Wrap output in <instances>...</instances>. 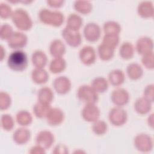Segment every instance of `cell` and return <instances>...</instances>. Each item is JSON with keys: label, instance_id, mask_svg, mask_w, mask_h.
<instances>
[{"label": "cell", "instance_id": "obj_36", "mask_svg": "<svg viewBox=\"0 0 154 154\" xmlns=\"http://www.w3.org/2000/svg\"><path fill=\"white\" fill-rule=\"evenodd\" d=\"M93 132L97 135H102L105 134L108 129V125L103 120H97L95 121L91 127Z\"/></svg>", "mask_w": 154, "mask_h": 154}, {"label": "cell", "instance_id": "obj_47", "mask_svg": "<svg viewBox=\"0 0 154 154\" xmlns=\"http://www.w3.org/2000/svg\"><path fill=\"white\" fill-rule=\"evenodd\" d=\"M0 48H1V61H2L4 56L5 55V51L4 50V47L2 45L0 46Z\"/></svg>", "mask_w": 154, "mask_h": 154}, {"label": "cell", "instance_id": "obj_20", "mask_svg": "<svg viewBox=\"0 0 154 154\" xmlns=\"http://www.w3.org/2000/svg\"><path fill=\"white\" fill-rule=\"evenodd\" d=\"M37 99L38 102L40 103L50 105L54 99L52 90L48 87H43L40 88L37 93Z\"/></svg>", "mask_w": 154, "mask_h": 154}, {"label": "cell", "instance_id": "obj_24", "mask_svg": "<svg viewBox=\"0 0 154 154\" xmlns=\"http://www.w3.org/2000/svg\"><path fill=\"white\" fill-rule=\"evenodd\" d=\"M126 73L130 79L132 80H137L143 76V70L138 64L133 63L127 66Z\"/></svg>", "mask_w": 154, "mask_h": 154}, {"label": "cell", "instance_id": "obj_6", "mask_svg": "<svg viewBox=\"0 0 154 154\" xmlns=\"http://www.w3.org/2000/svg\"><path fill=\"white\" fill-rule=\"evenodd\" d=\"M134 146L140 152H150L153 148L152 138L148 134H138L134 138Z\"/></svg>", "mask_w": 154, "mask_h": 154}, {"label": "cell", "instance_id": "obj_43", "mask_svg": "<svg viewBox=\"0 0 154 154\" xmlns=\"http://www.w3.org/2000/svg\"><path fill=\"white\" fill-rule=\"evenodd\" d=\"M52 153H69V150H68V147L63 144H59L57 146H56L54 149V150L52 151Z\"/></svg>", "mask_w": 154, "mask_h": 154}, {"label": "cell", "instance_id": "obj_8", "mask_svg": "<svg viewBox=\"0 0 154 154\" xmlns=\"http://www.w3.org/2000/svg\"><path fill=\"white\" fill-rule=\"evenodd\" d=\"M83 32L84 35L87 41L90 42H95L100 37L101 29L97 23L90 22L85 26Z\"/></svg>", "mask_w": 154, "mask_h": 154}, {"label": "cell", "instance_id": "obj_15", "mask_svg": "<svg viewBox=\"0 0 154 154\" xmlns=\"http://www.w3.org/2000/svg\"><path fill=\"white\" fill-rule=\"evenodd\" d=\"M153 42L148 37H142L138 38L136 43V50L137 52L142 55L153 52Z\"/></svg>", "mask_w": 154, "mask_h": 154}, {"label": "cell", "instance_id": "obj_4", "mask_svg": "<svg viewBox=\"0 0 154 154\" xmlns=\"http://www.w3.org/2000/svg\"><path fill=\"white\" fill-rule=\"evenodd\" d=\"M77 97L80 101L85 104H95L97 102L98 93L91 85H81L77 91Z\"/></svg>", "mask_w": 154, "mask_h": 154}, {"label": "cell", "instance_id": "obj_41", "mask_svg": "<svg viewBox=\"0 0 154 154\" xmlns=\"http://www.w3.org/2000/svg\"><path fill=\"white\" fill-rule=\"evenodd\" d=\"M13 14L11 7L7 4L1 3L0 5V16L2 19H7L11 17Z\"/></svg>", "mask_w": 154, "mask_h": 154}, {"label": "cell", "instance_id": "obj_18", "mask_svg": "<svg viewBox=\"0 0 154 154\" xmlns=\"http://www.w3.org/2000/svg\"><path fill=\"white\" fill-rule=\"evenodd\" d=\"M31 132L25 128H20L16 130L13 133V138L14 141L20 145L27 143L30 139Z\"/></svg>", "mask_w": 154, "mask_h": 154}, {"label": "cell", "instance_id": "obj_14", "mask_svg": "<svg viewBox=\"0 0 154 154\" xmlns=\"http://www.w3.org/2000/svg\"><path fill=\"white\" fill-rule=\"evenodd\" d=\"M52 84L55 91L60 94H67L71 89L70 81L64 76L56 78Z\"/></svg>", "mask_w": 154, "mask_h": 154}, {"label": "cell", "instance_id": "obj_19", "mask_svg": "<svg viewBox=\"0 0 154 154\" xmlns=\"http://www.w3.org/2000/svg\"><path fill=\"white\" fill-rule=\"evenodd\" d=\"M49 52L54 58L62 57L66 52V46L61 40H54L50 44Z\"/></svg>", "mask_w": 154, "mask_h": 154}, {"label": "cell", "instance_id": "obj_29", "mask_svg": "<svg viewBox=\"0 0 154 154\" xmlns=\"http://www.w3.org/2000/svg\"><path fill=\"white\" fill-rule=\"evenodd\" d=\"M134 54V48L129 42H124L119 49V55L124 60H129L133 57Z\"/></svg>", "mask_w": 154, "mask_h": 154}, {"label": "cell", "instance_id": "obj_38", "mask_svg": "<svg viewBox=\"0 0 154 154\" xmlns=\"http://www.w3.org/2000/svg\"><path fill=\"white\" fill-rule=\"evenodd\" d=\"M13 32L12 27L8 23H4L1 26L0 37L2 40H8Z\"/></svg>", "mask_w": 154, "mask_h": 154}, {"label": "cell", "instance_id": "obj_31", "mask_svg": "<svg viewBox=\"0 0 154 154\" xmlns=\"http://www.w3.org/2000/svg\"><path fill=\"white\" fill-rule=\"evenodd\" d=\"M51 108L50 105H46L37 102L33 107V112L36 117L42 119L46 117Z\"/></svg>", "mask_w": 154, "mask_h": 154}, {"label": "cell", "instance_id": "obj_39", "mask_svg": "<svg viewBox=\"0 0 154 154\" xmlns=\"http://www.w3.org/2000/svg\"><path fill=\"white\" fill-rule=\"evenodd\" d=\"M11 100L10 95L5 93L1 91L0 93V108L1 110H5L8 109L11 105Z\"/></svg>", "mask_w": 154, "mask_h": 154}, {"label": "cell", "instance_id": "obj_1", "mask_svg": "<svg viewBox=\"0 0 154 154\" xmlns=\"http://www.w3.org/2000/svg\"><path fill=\"white\" fill-rule=\"evenodd\" d=\"M28 63V57L26 53L19 49L13 51L7 58L8 67L16 72H21L26 69Z\"/></svg>", "mask_w": 154, "mask_h": 154}, {"label": "cell", "instance_id": "obj_23", "mask_svg": "<svg viewBox=\"0 0 154 154\" xmlns=\"http://www.w3.org/2000/svg\"><path fill=\"white\" fill-rule=\"evenodd\" d=\"M31 60L35 68H43L48 63V58L44 52L37 50L33 52Z\"/></svg>", "mask_w": 154, "mask_h": 154}, {"label": "cell", "instance_id": "obj_9", "mask_svg": "<svg viewBox=\"0 0 154 154\" xmlns=\"http://www.w3.org/2000/svg\"><path fill=\"white\" fill-rule=\"evenodd\" d=\"M129 94L124 88H118L112 91L111 94L112 102L117 106L122 107L126 105L129 100Z\"/></svg>", "mask_w": 154, "mask_h": 154}, {"label": "cell", "instance_id": "obj_34", "mask_svg": "<svg viewBox=\"0 0 154 154\" xmlns=\"http://www.w3.org/2000/svg\"><path fill=\"white\" fill-rule=\"evenodd\" d=\"M105 34H118L121 31V26L119 23L115 21H108L103 24V26Z\"/></svg>", "mask_w": 154, "mask_h": 154}, {"label": "cell", "instance_id": "obj_40", "mask_svg": "<svg viewBox=\"0 0 154 154\" xmlns=\"http://www.w3.org/2000/svg\"><path fill=\"white\" fill-rule=\"evenodd\" d=\"M141 62L144 66L148 69H153V53L150 52L143 55Z\"/></svg>", "mask_w": 154, "mask_h": 154}, {"label": "cell", "instance_id": "obj_11", "mask_svg": "<svg viewBox=\"0 0 154 154\" xmlns=\"http://www.w3.org/2000/svg\"><path fill=\"white\" fill-rule=\"evenodd\" d=\"M28 41L27 36L20 32H14L10 38L7 40L8 45L10 48L18 49L26 46Z\"/></svg>", "mask_w": 154, "mask_h": 154}, {"label": "cell", "instance_id": "obj_3", "mask_svg": "<svg viewBox=\"0 0 154 154\" xmlns=\"http://www.w3.org/2000/svg\"><path fill=\"white\" fill-rule=\"evenodd\" d=\"M11 19L14 25L20 30L28 31L32 26V22L28 12L18 8L13 12Z\"/></svg>", "mask_w": 154, "mask_h": 154}, {"label": "cell", "instance_id": "obj_26", "mask_svg": "<svg viewBox=\"0 0 154 154\" xmlns=\"http://www.w3.org/2000/svg\"><path fill=\"white\" fill-rule=\"evenodd\" d=\"M82 23L83 20L80 16L76 14H70L67 19L66 27L73 31H79Z\"/></svg>", "mask_w": 154, "mask_h": 154}, {"label": "cell", "instance_id": "obj_37", "mask_svg": "<svg viewBox=\"0 0 154 154\" xmlns=\"http://www.w3.org/2000/svg\"><path fill=\"white\" fill-rule=\"evenodd\" d=\"M1 127L5 131H11L14 128V122L13 117L9 114H3L1 116Z\"/></svg>", "mask_w": 154, "mask_h": 154}, {"label": "cell", "instance_id": "obj_10", "mask_svg": "<svg viewBox=\"0 0 154 154\" xmlns=\"http://www.w3.org/2000/svg\"><path fill=\"white\" fill-rule=\"evenodd\" d=\"M54 134L47 130L40 131L35 137L36 144L45 149H49L52 146L54 143Z\"/></svg>", "mask_w": 154, "mask_h": 154}, {"label": "cell", "instance_id": "obj_17", "mask_svg": "<svg viewBox=\"0 0 154 154\" xmlns=\"http://www.w3.org/2000/svg\"><path fill=\"white\" fill-rule=\"evenodd\" d=\"M152 102L146 97H141L136 100L134 103V109L135 111L141 115H144L149 112L152 109Z\"/></svg>", "mask_w": 154, "mask_h": 154}, {"label": "cell", "instance_id": "obj_46", "mask_svg": "<svg viewBox=\"0 0 154 154\" xmlns=\"http://www.w3.org/2000/svg\"><path fill=\"white\" fill-rule=\"evenodd\" d=\"M153 114H152L149 117H148V119H147V122H148V125L149 126H150L151 128H153Z\"/></svg>", "mask_w": 154, "mask_h": 154}, {"label": "cell", "instance_id": "obj_7", "mask_svg": "<svg viewBox=\"0 0 154 154\" xmlns=\"http://www.w3.org/2000/svg\"><path fill=\"white\" fill-rule=\"evenodd\" d=\"M62 37L70 46L73 48L79 46L82 42V37L78 31H73L66 27L62 31Z\"/></svg>", "mask_w": 154, "mask_h": 154}, {"label": "cell", "instance_id": "obj_45", "mask_svg": "<svg viewBox=\"0 0 154 154\" xmlns=\"http://www.w3.org/2000/svg\"><path fill=\"white\" fill-rule=\"evenodd\" d=\"M64 3L63 1H48L47 4L49 6L52 8H60Z\"/></svg>", "mask_w": 154, "mask_h": 154}, {"label": "cell", "instance_id": "obj_16", "mask_svg": "<svg viewBox=\"0 0 154 154\" xmlns=\"http://www.w3.org/2000/svg\"><path fill=\"white\" fill-rule=\"evenodd\" d=\"M46 118L48 123L51 126H58L63 123L64 119V114L60 108H51Z\"/></svg>", "mask_w": 154, "mask_h": 154}, {"label": "cell", "instance_id": "obj_2", "mask_svg": "<svg viewBox=\"0 0 154 154\" xmlns=\"http://www.w3.org/2000/svg\"><path fill=\"white\" fill-rule=\"evenodd\" d=\"M41 22L55 27L60 26L64 22V16L58 11H51L47 8L42 9L38 13Z\"/></svg>", "mask_w": 154, "mask_h": 154}, {"label": "cell", "instance_id": "obj_22", "mask_svg": "<svg viewBox=\"0 0 154 154\" xmlns=\"http://www.w3.org/2000/svg\"><path fill=\"white\" fill-rule=\"evenodd\" d=\"M125 76L123 72L120 69H114L108 75V80L110 84L115 87L121 85L125 81Z\"/></svg>", "mask_w": 154, "mask_h": 154}, {"label": "cell", "instance_id": "obj_35", "mask_svg": "<svg viewBox=\"0 0 154 154\" xmlns=\"http://www.w3.org/2000/svg\"><path fill=\"white\" fill-rule=\"evenodd\" d=\"M75 9L79 13L84 14L90 13L92 10V5L89 1H78L74 3Z\"/></svg>", "mask_w": 154, "mask_h": 154}, {"label": "cell", "instance_id": "obj_44", "mask_svg": "<svg viewBox=\"0 0 154 154\" xmlns=\"http://www.w3.org/2000/svg\"><path fill=\"white\" fill-rule=\"evenodd\" d=\"M29 153H32V154H33V153H36V154L45 153V149H44L42 146L37 144L36 146H34L30 149Z\"/></svg>", "mask_w": 154, "mask_h": 154}, {"label": "cell", "instance_id": "obj_27", "mask_svg": "<svg viewBox=\"0 0 154 154\" xmlns=\"http://www.w3.org/2000/svg\"><path fill=\"white\" fill-rule=\"evenodd\" d=\"M66 67V62L62 57L54 58L49 64L50 71L55 74L63 72Z\"/></svg>", "mask_w": 154, "mask_h": 154}, {"label": "cell", "instance_id": "obj_12", "mask_svg": "<svg viewBox=\"0 0 154 154\" xmlns=\"http://www.w3.org/2000/svg\"><path fill=\"white\" fill-rule=\"evenodd\" d=\"M83 119L88 122H94L100 116V110L95 104H86L82 110Z\"/></svg>", "mask_w": 154, "mask_h": 154}, {"label": "cell", "instance_id": "obj_30", "mask_svg": "<svg viewBox=\"0 0 154 154\" xmlns=\"http://www.w3.org/2000/svg\"><path fill=\"white\" fill-rule=\"evenodd\" d=\"M114 50L115 49L101 43L97 48L98 55L100 59L103 61L110 60L114 56Z\"/></svg>", "mask_w": 154, "mask_h": 154}, {"label": "cell", "instance_id": "obj_13", "mask_svg": "<svg viewBox=\"0 0 154 154\" xmlns=\"http://www.w3.org/2000/svg\"><path fill=\"white\" fill-rule=\"evenodd\" d=\"M79 57L81 61L87 66L93 64L96 59L95 50L90 46H84L79 51Z\"/></svg>", "mask_w": 154, "mask_h": 154}, {"label": "cell", "instance_id": "obj_33", "mask_svg": "<svg viewBox=\"0 0 154 154\" xmlns=\"http://www.w3.org/2000/svg\"><path fill=\"white\" fill-rule=\"evenodd\" d=\"M119 35L113 34H106L103 37L102 43L115 49L119 45Z\"/></svg>", "mask_w": 154, "mask_h": 154}, {"label": "cell", "instance_id": "obj_42", "mask_svg": "<svg viewBox=\"0 0 154 154\" xmlns=\"http://www.w3.org/2000/svg\"><path fill=\"white\" fill-rule=\"evenodd\" d=\"M144 97L150 102H153V85L150 84L146 86L144 90Z\"/></svg>", "mask_w": 154, "mask_h": 154}, {"label": "cell", "instance_id": "obj_25", "mask_svg": "<svg viewBox=\"0 0 154 154\" xmlns=\"http://www.w3.org/2000/svg\"><path fill=\"white\" fill-rule=\"evenodd\" d=\"M137 11L141 17L149 18L153 16V7L151 2H142L137 8Z\"/></svg>", "mask_w": 154, "mask_h": 154}, {"label": "cell", "instance_id": "obj_5", "mask_svg": "<svg viewBox=\"0 0 154 154\" xmlns=\"http://www.w3.org/2000/svg\"><path fill=\"white\" fill-rule=\"evenodd\" d=\"M108 119L112 125L120 126L126 123L128 119V114L124 109L120 106H116L109 111Z\"/></svg>", "mask_w": 154, "mask_h": 154}, {"label": "cell", "instance_id": "obj_32", "mask_svg": "<svg viewBox=\"0 0 154 154\" xmlns=\"http://www.w3.org/2000/svg\"><path fill=\"white\" fill-rule=\"evenodd\" d=\"M17 123L22 126H26L29 125L32 121L31 114L26 110H21L19 111L16 116Z\"/></svg>", "mask_w": 154, "mask_h": 154}, {"label": "cell", "instance_id": "obj_21", "mask_svg": "<svg viewBox=\"0 0 154 154\" xmlns=\"http://www.w3.org/2000/svg\"><path fill=\"white\" fill-rule=\"evenodd\" d=\"M31 78L35 84H43L49 79V75L43 68H35L32 71Z\"/></svg>", "mask_w": 154, "mask_h": 154}, {"label": "cell", "instance_id": "obj_28", "mask_svg": "<svg viewBox=\"0 0 154 154\" xmlns=\"http://www.w3.org/2000/svg\"><path fill=\"white\" fill-rule=\"evenodd\" d=\"M91 86L97 93H102L108 90V82L105 78L97 77L92 81Z\"/></svg>", "mask_w": 154, "mask_h": 154}]
</instances>
